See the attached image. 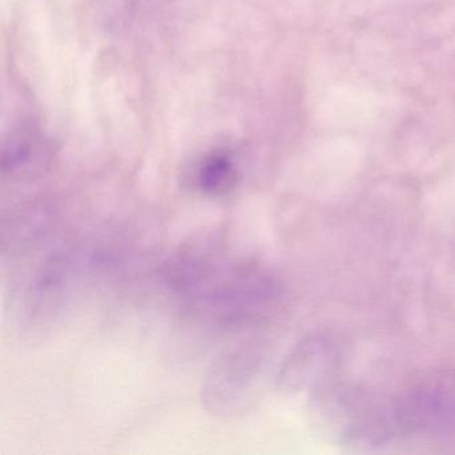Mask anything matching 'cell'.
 Masks as SVG:
<instances>
[{
    "label": "cell",
    "mask_w": 455,
    "mask_h": 455,
    "mask_svg": "<svg viewBox=\"0 0 455 455\" xmlns=\"http://www.w3.org/2000/svg\"><path fill=\"white\" fill-rule=\"evenodd\" d=\"M194 180L196 188L204 196H228L238 183V164L228 151H212L199 162Z\"/></svg>",
    "instance_id": "cell-4"
},
{
    "label": "cell",
    "mask_w": 455,
    "mask_h": 455,
    "mask_svg": "<svg viewBox=\"0 0 455 455\" xmlns=\"http://www.w3.org/2000/svg\"><path fill=\"white\" fill-rule=\"evenodd\" d=\"M398 425L409 430L439 428L455 420V387L449 385L420 386L396 411Z\"/></svg>",
    "instance_id": "cell-3"
},
{
    "label": "cell",
    "mask_w": 455,
    "mask_h": 455,
    "mask_svg": "<svg viewBox=\"0 0 455 455\" xmlns=\"http://www.w3.org/2000/svg\"><path fill=\"white\" fill-rule=\"evenodd\" d=\"M267 346L246 342L220 354L202 385V403L212 417L233 419L259 399L268 371Z\"/></svg>",
    "instance_id": "cell-2"
},
{
    "label": "cell",
    "mask_w": 455,
    "mask_h": 455,
    "mask_svg": "<svg viewBox=\"0 0 455 455\" xmlns=\"http://www.w3.org/2000/svg\"><path fill=\"white\" fill-rule=\"evenodd\" d=\"M167 276L188 308L220 323L262 318L281 297L278 283L267 271L202 251L178 257Z\"/></svg>",
    "instance_id": "cell-1"
},
{
    "label": "cell",
    "mask_w": 455,
    "mask_h": 455,
    "mask_svg": "<svg viewBox=\"0 0 455 455\" xmlns=\"http://www.w3.org/2000/svg\"><path fill=\"white\" fill-rule=\"evenodd\" d=\"M46 164L47 154L44 145L30 137H20L4 148L2 170L4 177L26 180L44 172Z\"/></svg>",
    "instance_id": "cell-5"
}]
</instances>
